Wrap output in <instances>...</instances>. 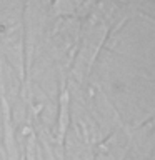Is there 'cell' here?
I'll use <instances>...</instances> for the list:
<instances>
[{"instance_id":"obj_1","label":"cell","mask_w":155,"mask_h":160,"mask_svg":"<svg viewBox=\"0 0 155 160\" xmlns=\"http://www.w3.org/2000/svg\"><path fill=\"white\" fill-rule=\"evenodd\" d=\"M17 0H0V43L12 55L10 60L20 67L23 57V27Z\"/></svg>"},{"instance_id":"obj_2","label":"cell","mask_w":155,"mask_h":160,"mask_svg":"<svg viewBox=\"0 0 155 160\" xmlns=\"http://www.w3.org/2000/svg\"><path fill=\"white\" fill-rule=\"evenodd\" d=\"M92 0H53V12L62 18H75L77 13H83Z\"/></svg>"}]
</instances>
